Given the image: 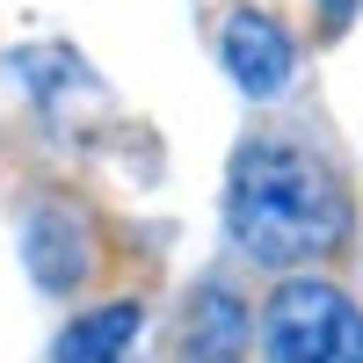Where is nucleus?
<instances>
[{
	"label": "nucleus",
	"mask_w": 363,
	"mask_h": 363,
	"mask_svg": "<svg viewBox=\"0 0 363 363\" xmlns=\"http://www.w3.org/2000/svg\"><path fill=\"white\" fill-rule=\"evenodd\" d=\"M218 51H225L233 87H240V95H255V102L284 95L291 73H298V51H291V37H284V22H277V15H262V8H233V15H225Z\"/></svg>",
	"instance_id": "nucleus-3"
},
{
	"label": "nucleus",
	"mask_w": 363,
	"mask_h": 363,
	"mask_svg": "<svg viewBox=\"0 0 363 363\" xmlns=\"http://www.w3.org/2000/svg\"><path fill=\"white\" fill-rule=\"evenodd\" d=\"M22 262H29V277L44 291H73L87 277V225H80V211L37 203L22 218Z\"/></svg>",
	"instance_id": "nucleus-4"
},
{
	"label": "nucleus",
	"mask_w": 363,
	"mask_h": 363,
	"mask_svg": "<svg viewBox=\"0 0 363 363\" xmlns=\"http://www.w3.org/2000/svg\"><path fill=\"white\" fill-rule=\"evenodd\" d=\"M225 225L262 269H306L349 240V189L313 145L247 138L225 174Z\"/></svg>",
	"instance_id": "nucleus-1"
},
{
	"label": "nucleus",
	"mask_w": 363,
	"mask_h": 363,
	"mask_svg": "<svg viewBox=\"0 0 363 363\" xmlns=\"http://www.w3.org/2000/svg\"><path fill=\"white\" fill-rule=\"evenodd\" d=\"M262 356L269 363H363V313L335 284L298 277L262 313Z\"/></svg>",
	"instance_id": "nucleus-2"
},
{
	"label": "nucleus",
	"mask_w": 363,
	"mask_h": 363,
	"mask_svg": "<svg viewBox=\"0 0 363 363\" xmlns=\"http://www.w3.org/2000/svg\"><path fill=\"white\" fill-rule=\"evenodd\" d=\"M131 342H138V306H102V313H87L58 335L51 363H124Z\"/></svg>",
	"instance_id": "nucleus-6"
},
{
	"label": "nucleus",
	"mask_w": 363,
	"mask_h": 363,
	"mask_svg": "<svg viewBox=\"0 0 363 363\" xmlns=\"http://www.w3.org/2000/svg\"><path fill=\"white\" fill-rule=\"evenodd\" d=\"M247 349H255V327L240 313V298L203 284L182 313V363H247Z\"/></svg>",
	"instance_id": "nucleus-5"
},
{
	"label": "nucleus",
	"mask_w": 363,
	"mask_h": 363,
	"mask_svg": "<svg viewBox=\"0 0 363 363\" xmlns=\"http://www.w3.org/2000/svg\"><path fill=\"white\" fill-rule=\"evenodd\" d=\"M320 8H327V22H349V8H356V0H320Z\"/></svg>",
	"instance_id": "nucleus-7"
}]
</instances>
